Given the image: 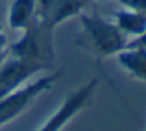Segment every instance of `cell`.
<instances>
[{"label": "cell", "instance_id": "obj_2", "mask_svg": "<svg viewBox=\"0 0 146 131\" xmlns=\"http://www.w3.org/2000/svg\"><path fill=\"white\" fill-rule=\"evenodd\" d=\"M22 32V36L16 43L8 44L7 54L38 63L46 70H52L55 60L54 30L35 16Z\"/></svg>", "mask_w": 146, "mask_h": 131}, {"label": "cell", "instance_id": "obj_9", "mask_svg": "<svg viewBox=\"0 0 146 131\" xmlns=\"http://www.w3.org/2000/svg\"><path fill=\"white\" fill-rule=\"evenodd\" d=\"M116 2L123 8H129V10H135L146 14V0H116Z\"/></svg>", "mask_w": 146, "mask_h": 131}, {"label": "cell", "instance_id": "obj_1", "mask_svg": "<svg viewBox=\"0 0 146 131\" xmlns=\"http://www.w3.org/2000/svg\"><path fill=\"white\" fill-rule=\"evenodd\" d=\"M77 17L82 26V33L77 38V44L98 60L116 55L126 48L129 40L119 32L115 22L104 19L96 11L91 14L82 11Z\"/></svg>", "mask_w": 146, "mask_h": 131}, {"label": "cell", "instance_id": "obj_13", "mask_svg": "<svg viewBox=\"0 0 146 131\" xmlns=\"http://www.w3.org/2000/svg\"><path fill=\"white\" fill-rule=\"evenodd\" d=\"M99 2H105V0H99Z\"/></svg>", "mask_w": 146, "mask_h": 131}, {"label": "cell", "instance_id": "obj_11", "mask_svg": "<svg viewBox=\"0 0 146 131\" xmlns=\"http://www.w3.org/2000/svg\"><path fill=\"white\" fill-rule=\"evenodd\" d=\"M8 51V38L5 35L3 26H0V55H5Z\"/></svg>", "mask_w": 146, "mask_h": 131}, {"label": "cell", "instance_id": "obj_5", "mask_svg": "<svg viewBox=\"0 0 146 131\" xmlns=\"http://www.w3.org/2000/svg\"><path fill=\"white\" fill-rule=\"evenodd\" d=\"M85 5L77 0H36L35 16L47 27L55 30L60 24L71 17H77Z\"/></svg>", "mask_w": 146, "mask_h": 131}, {"label": "cell", "instance_id": "obj_8", "mask_svg": "<svg viewBox=\"0 0 146 131\" xmlns=\"http://www.w3.org/2000/svg\"><path fill=\"white\" fill-rule=\"evenodd\" d=\"M36 0H13L8 10V26L13 30H24L35 17Z\"/></svg>", "mask_w": 146, "mask_h": 131}, {"label": "cell", "instance_id": "obj_7", "mask_svg": "<svg viewBox=\"0 0 146 131\" xmlns=\"http://www.w3.org/2000/svg\"><path fill=\"white\" fill-rule=\"evenodd\" d=\"M115 26L127 40L137 38L146 30V14L129 8H121L115 13Z\"/></svg>", "mask_w": 146, "mask_h": 131}, {"label": "cell", "instance_id": "obj_6", "mask_svg": "<svg viewBox=\"0 0 146 131\" xmlns=\"http://www.w3.org/2000/svg\"><path fill=\"white\" fill-rule=\"evenodd\" d=\"M118 65L126 71L127 76L146 84V49L124 48L116 55Z\"/></svg>", "mask_w": 146, "mask_h": 131}, {"label": "cell", "instance_id": "obj_12", "mask_svg": "<svg viewBox=\"0 0 146 131\" xmlns=\"http://www.w3.org/2000/svg\"><path fill=\"white\" fill-rule=\"evenodd\" d=\"M77 2H80L82 5H85V7H86V5H88L90 2H91V0H77Z\"/></svg>", "mask_w": 146, "mask_h": 131}, {"label": "cell", "instance_id": "obj_10", "mask_svg": "<svg viewBox=\"0 0 146 131\" xmlns=\"http://www.w3.org/2000/svg\"><path fill=\"white\" fill-rule=\"evenodd\" d=\"M126 48H141V49H146V30L140 36L129 40L127 44H126Z\"/></svg>", "mask_w": 146, "mask_h": 131}, {"label": "cell", "instance_id": "obj_4", "mask_svg": "<svg viewBox=\"0 0 146 131\" xmlns=\"http://www.w3.org/2000/svg\"><path fill=\"white\" fill-rule=\"evenodd\" d=\"M39 71H46V68L25 58H17L7 54L0 62V98H5L29 84L30 79Z\"/></svg>", "mask_w": 146, "mask_h": 131}, {"label": "cell", "instance_id": "obj_3", "mask_svg": "<svg viewBox=\"0 0 146 131\" xmlns=\"http://www.w3.org/2000/svg\"><path fill=\"white\" fill-rule=\"evenodd\" d=\"M98 79H91L90 82L83 84L77 90L64 98L61 106L46 120V123L39 128L38 131H61L90 101H91L93 95H94L96 89H98Z\"/></svg>", "mask_w": 146, "mask_h": 131}]
</instances>
